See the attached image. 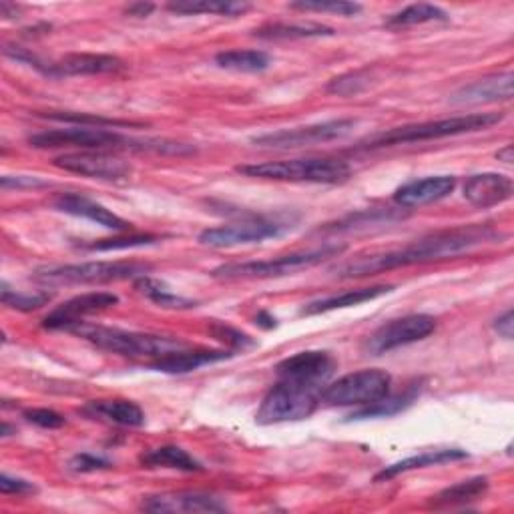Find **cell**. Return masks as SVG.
I'll return each mask as SVG.
<instances>
[{"mask_svg": "<svg viewBox=\"0 0 514 514\" xmlns=\"http://www.w3.org/2000/svg\"><path fill=\"white\" fill-rule=\"evenodd\" d=\"M494 330L506 338V340H512V334H514V316H512V310H506L496 322H494Z\"/></svg>", "mask_w": 514, "mask_h": 514, "instance_id": "cell-43", "label": "cell"}, {"mask_svg": "<svg viewBox=\"0 0 514 514\" xmlns=\"http://www.w3.org/2000/svg\"><path fill=\"white\" fill-rule=\"evenodd\" d=\"M215 63L221 69L235 73H262L272 65V59L268 53L257 49H233L219 53L215 57Z\"/></svg>", "mask_w": 514, "mask_h": 514, "instance_id": "cell-29", "label": "cell"}, {"mask_svg": "<svg viewBox=\"0 0 514 514\" xmlns=\"http://www.w3.org/2000/svg\"><path fill=\"white\" fill-rule=\"evenodd\" d=\"M73 332L111 354H119L125 358H149L151 362L171 352L187 348V342L179 338L141 334V332H129V330L105 328V326L79 324Z\"/></svg>", "mask_w": 514, "mask_h": 514, "instance_id": "cell-5", "label": "cell"}, {"mask_svg": "<svg viewBox=\"0 0 514 514\" xmlns=\"http://www.w3.org/2000/svg\"><path fill=\"white\" fill-rule=\"evenodd\" d=\"M336 368H338V362L332 354L322 350H308L282 360L276 366V372L280 380H292V382L324 388L326 382L336 372Z\"/></svg>", "mask_w": 514, "mask_h": 514, "instance_id": "cell-13", "label": "cell"}, {"mask_svg": "<svg viewBox=\"0 0 514 514\" xmlns=\"http://www.w3.org/2000/svg\"><path fill=\"white\" fill-rule=\"evenodd\" d=\"M512 193V179L500 173H478L464 183V199L480 209L496 207L508 201Z\"/></svg>", "mask_w": 514, "mask_h": 514, "instance_id": "cell-18", "label": "cell"}, {"mask_svg": "<svg viewBox=\"0 0 514 514\" xmlns=\"http://www.w3.org/2000/svg\"><path fill=\"white\" fill-rule=\"evenodd\" d=\"M119 304V296L109 294V292H91L77 296L63 306H59L55 312H51L45 320L43 326L47 330H67L73 332L79 324H83V318L115 308Z\"/></svg>", "mask_w": 514, "mask_h": 514, "instance_id": "cell-14", "label": "cell"}, {"mask_svg": "<svg viewBox=\"0 0 514 514\" xmlns=\"http://www.w3.org/2000/svg\"><path fill=\"white\" fill-rule=\"evenodd\" d=\"M0 492L3 494H17V496H23V494H33L37 492L35 484L25 480V478H17V476H11V474H3L0 476Z\"/></svg>", "mask_w": 514, "mask_h": 514, "instance_id": "cell-41", "label": "cell"}, {"mask_svg": "<svg viewBox=\"0 0 514 514\" xmlns=\"http://www.w3.org/2000/svg\"><path fill=\"white\" fill-rule=\"evenodd\" d=\"M488 478L476 476L462 482H456L444 490H440L436 496H432L430 506L432 508H458L466 506L474 500H480L488 492Z\"/></svg>", "mask_w": 514, "mask_h": 514, "instance_id": "cell-25", "label": "cell"}, {"mask_svg": "<svg viewBox=\"0 0 514 514\" xmlns=\"http://www.w3.org/2000/svg\"><path fill=\"white\" fill-rule=\"evenodd\" d=\"M394 288L392 286H372V288H358V290H348L344 294H336V296H328V298H320L316 302L306 304L300 310V316H320V314H328L334 310H344V308H352V306H362L366 302H372L380 296L390 294Z\"/></svg>", "mask_w": 514, "mask_h": 514, "instance_id": "cell-22", "label": "cell"}, {"mask_svg": "<svg viewBox=\"0 0 514 514\" xmlns=\"http://www.w3.org/2000/svg\"><path fill=\"white\" fill-rule=\"evenodd\" d=\"M356 127L354 119H334L326 123H316L308 127L296 129H282L274 133H266L260 137H253L251 143L262 149H300L330 143L336 139L346 137Z\"/></svg>", "mask_w": 514, "mask_h": 514, "instance_id": "cell-9", "label": "cell"}, {"mask_svg": "<svg viewBox=\"0 0 514 514\" xmlns=\"http://www.w3.org/2000/svg\"><path fill=\"white\" fill-rule=\"evenodd\" d=\"M149 266L135 262H87L45 268L37 272V280L45 284H111L139 280L147 276Z\"/></svg>", "mask_w": 514, "mask_h": 514, "instance_id": "cell-8", "label": "cell"}, {"mask_svg": "<svg viewBox=\"0 0 514 514\" xmlns=\"http://www.w3.org/2000/svg\"><path fill=\"white\" fill-rule=\"evenodd\" d=\"M502 119H504L502 113H470V115H460V117L404 125V127L390 129L386 133H380V135L360 143V149H382V147H392V145L422 143V141H436V139L464 135V133H476V131H484V129L498 125Z\"/></svg>", "mask_w": 514, "mask_h": 514, "instance_id": "cell-2", "label": "cell"}, {"mask_svg": "<svg viewBox=\"0 0 514 514\" xmlns=\"http://www.w3.org/2000/svg\"><path fill=\"white\" fill-rule=\"evenodd\" d=\"M25 418L41 428H47V430H55V428H61L65 426V418L55 412V410H49V408H33V410H27L25 412Z\"/></svg>", "mask_w": 514, "mask_h": 514, "instance_id": "cell-39", "label": "cell"}, {"mask_svg": "<svg viewBox=\"0 0 514 514\" xmlns=\"http://www.w3.org/2000/svg\"><path fill=\"white\" fill-rule=\"evenodd\" d=\"M51 121L67 123V125H79V127H101V129H113V127H137V123L129 121H117V119H107L99 115H87V113H69V111H53L47 115H41Z\"/></svg>", "mask_w": 514, "mask_h": 514, "instance_id": "cell-34", "label": "cell"}, {"mask_svg": "<svg viewBox=\"0 0 514 514\" xmlns=\"http://www.w3.org/2000/svg\"><path fill=\"white\" fill-rule=\"evenodd\" d=\"M496 157H498V161L510 165V163L514 161V159H512V145H504V147L496 153Z\"/></svg>", "mask_w": 514, "mask_h": 514, "instance_id": "cell-47", "label": "cell"}, {"mask_svg": "<svg viewBox=\"0 0 514 514\" xmlns=\"http://www.w3.org/2000/svg\"><path fill=\"white\" fill-rule=\"evenodd\" d=\"M139 462L147 468H173L181 472H201L203 466L199 460H195L187 450L179 446H159L153 450H147L139 456Z\"/></svg>", "mask_w": 514, "mask_h": 514, "instance_id": "cell-27", "label": "cell"}, {"mask_svg": "<svg viewBox=\"0 0 514 514\" xmlns=\"http://www.w3.org/2000/svg\"><path fill=\"white\" fill-rule=\"evenodd\" d=\"M346 247L344 245H324L310 251H296L288 255H278L272 260L260 262H243V264H225L211 272L217 280H272L298 274L302 270H310L320 266L330 257H338Z\"/></svg>", "mask_w": 514, "mask_h": 514, "instance_id": "cell-4", "label": "cell"}, {"mask_svg": "<svg viewBox=\"0 0 514 514\" xmlns=\"http://www.w3.org/2000/svg\"><path fill=\"white\" fill-rule=\"evenodd\" d=\"M468 454L466 450L460 448H440V450H428L410 458H404L396 464H390L386 468H382L374 480L376 482H384V480H392L404 472L410 470H418V468H428V466H438V464H446V462H456V460H464Z\"/></svg>", "mask_w": 514, "mask_h": 514, "instance_id": "cell-23", "label": "cell"}, {"mask_svg": "<svg viewBox=\"0 0 514 514\" xmlns=\"http://www.w3.org/2000/svg\"><path fill=\"white\" fill-rule=\"evenodd\" d=\"M153 11H155V5H151V3H133V5H129V7L125 9V15L135 17V19H145V17H149Z\"/></svg>", "mask_w": 514, "mask_h": 514, "instance_id": "cell-44", "label": "cell"}, {"mask_svg": "<svg viewBox=\"0 0 514 514\" xmlns=\"http://www.w3.org/2000/svg\"><path fill=\"white\" fill-rule=\"evenodd\" d=\"M514 75L510 71L498 73L480 81H474L462 89H458L452 97V105H484V103H500L512 99Z\"/></svg>", "mask_w": 514, "mask_h": 514, "instance_id": "cell-17", "label": "cell"}, {"mask_svg": "<svg viewBox=\"0 0 514 514\" xmlns=\"http://www.w3.org/2000/svg\"><path fill=\"white\" fill-rule=\"evenodd\" d=\"M125 63L113 55L75 53L51 65V77H81V75H107L119 73Z\"/></svg>", "mask_w": 514, "mask_h": 514, "instance_id": "cell-20", "label": "cell"}, {"mask_svg": "<svg viewBox=\"0 0 514 514\" xmlns=\"http://www.w3.org/2000/svg\"><path fill=\"white\" fill-rule=\"evenodd\" d=\"M85 414L93 418L107 420L117 426H129V428H139L145 424V412L141 410L139 404L131 400H99V402H89L83 408Z\"/></svg>", "mask_w": 514, "mask_h": 514, "instance_id": "cell-24", "label": "cell"}, {"mask_svg": "<svg viewBox=\"0 0 514 514\" xmlns=\"http://www.w3.org/2000/svg\"><path fill=\"white\" fill-rule=\"evenodd\" d=\"M392 376L386 370L370 368L346 374L336 382L324 386L320 400L326 406H340V408H366L390 394Z\"/></svg>", "mask_w": 514, "mask_h": 514, "instance_id": "cell-7", "label": "cell"}, {"mask_svg": "<svg viewBox=\"0 0 514 514\" xmlns=\"http://www.w3.org/2000/svg\"><path fill=\"white\" fill-rule=\"evenodd\" d=\"M454 187H456V177L434 175V177H424V179H416L400 185L394 191L392 199L398 207H404V209L424 207L448 197L454 191Z\"/></svg>", "mask_w": 514, "mask_h": 514, "instance_id": "cell-16", "label": "cell"}, {"mask_svg": "<svg viewBox=\"0 0 514 514\" xmlns=\"http://www.w3.org/2000/svg\"><path fill=\"white\" fill-rule=\"evenodd\" d=\"M255 324L260 326V328H264V330H272V328L278 326V320L274 316H270L268 312H260V314H257V318H255Z\"/></svg>", "mask_w": 514, "mask_h": 514, "instance_id": "cell-45", "label": "cell"}, {"mask_svg": "<svg viewBox=\"0 0 514 514\" xmlns=\"http://www.w3.org/2000/svg\"><path fill=\"white\" fill-rule=\"evenodd\" d=\"M418 390H420V388H418L416 384H412L408 390H404V392H400V394H396V396H390V394H388V396L382 398L380 402L356 410V412L350 416V420H368V418H376V416H380V418H384V416H394V414L406 410V408L416 400Z\"/></svg>", "mask_w": 514, "mask_h": 514, "instance_id": "cell-32", "label": "cell"}, {"mask_svg": "<svg viewBox=\"0 0 514 514\" xmlns=\"http://www.w3.org/2000/svg\"><path fill=\"white\" fill-rule=\"evenodd\" d=\"M324 388L280 380L270 392L264 396L260 408L255 412V422L272 426L284 422H298L310 418L320 406V396Z\"/></svg>", "mask_w": 514, "mask_h": 514, "instance_id": "cell-6", "label": "cell"}, {"mask_svg": "<svg viewBox=\"0 0 514 514\" xmlns=\"http://www.w3.org/2000/svg\"><path fill=\"white\" fill-rule=\"evenodd\" d=\"M436 330V320L428 314H410L382 324L368 340L366 352L382 356L386 352L426 340Z\"/></svg>", "mask_w": 514, "mask_h": 514, "instance_id": "cell-10", "label": "cell"}, {"mask_svg": "<svg viewBox=\"0 0 514 514\" xmlns=\"http://www.w3.org/2000/svg\"><path fill=\"white\" fill-rule=\"evenodd\" d=\"M370 83H372V71L360 69V71H352V73L332 79L328 83L326 91L330 95H338V97H354V95H360L362 91H366L370 87Z\"/></svg>", "mask_w": 514, "mask_h": 514, "instance_id": "cell-33", "label": "cell"}, {"mask_svg": "<svg viewBox=\"0 0 514 514\" xmlns=\"http://www.w3.org/2000/svg\"><path fill=\"white\" fill-rule=\"evenodd\" d=\"M55 207L63 213L75 215V217H83L89 219L101 227L113 229V231H127L131 229V223L125 221L123 217H119L117 213H113L111 209H107L105 205L79 195V193H63L61 197L55 199Z\"/></svg>", "mask_w": 514, "mask_h": 514, "instance_id": "cell-19", "label": "cell"}, {"mask_svg": "<svg viewBox=\"0 0 514 514\" xmlns=\"http://www.w3.org/2000/svg\"><path fill=\"white\" fill-rule=\"evenodd\" d=\"M167 9L177 15H221V17H239L251 9L249 3H237V0H179L169 3Z\"/></svg>", "mask_w": 514, "mask_h": 514, "instance_id": "cell-28", "label": "cell"}, {"mask_svg": "<svg viewBox=\"0 0 514 514\" xmlns=\"http://www.w3.org/2000/svg\"><path fill=\"white\" fill-rule=\"evenodd\" d=\"M0 300L7 308L19 310V312H35L41 310L51 302V294L41 292V294H23L11 290L7 284H3V292H0Z\"/></svg>", "mask_w": 514, "mask_h": 514, "instance_id": "cell-37", "label": "cell"}, {"mask_svg": "<svg viewBox=\"0 0 514 514\" xmlns=\"http://www.w3.org/2000/svg\"><path fill=\"white\" fill-rule=\"evenodd\" d=\"M211 334L219 342L231 346L233 350H245V348H251L255 344L247 334H243V332H239V330H235L231 326H223V324H213L211 326Z\"/></svg>", "mask_w": 514, "mask_h": 514, "instance_id": "cell-38", "label": "cell"}, {"mask_svg": "<svg viewBox=\"0 0 514 514\" xmlns=\"http://www.w3.org/2000/svg\"><path fill=\"white\" fill-rule=\"evenodd\" d=\"M135 288L139 290V294H143L147 300H151L153 304H157L161 308H169V310L195 308L193 300H187V298L175 294L165 282H159L155 278L143 276V278L135 280Z\"/></svg>", "mask_w": 514, "mask_h": 514, "instance_id": "cell-31", "label": "cell"}, {"mask_svg": "<svg viewBox=\"0 0 514 514\" xmlns=\"http://www.w3.org/2000/svg\"><path fill=\"white\" fill-rule=\"evenodd\" d=\"M253 35L266 41H300V39H318V37H334V29L316 25V23H272L266 27L255 29Z\"/></svg>", "mask_w": 514, "mask_h": 514, "instance_id": "cell-26", "label": "cell"}, {"mask_svg": "<svg viewBox=\"0 0 514 514\" xmlns=\"http://www.w3.org/2000/svg\"><path fill=\"white\" fill-rule=\"evenodd\" d=\"M496 237L498 233L486 225H470V227L440 231V233L422 237L402 249L356 257V260L334 268L332 274L342 280H354V278H368V276H376L382 272H392V270L408 268L416 264L440 262V260H448V257L466 253L486 241H494Z\"/></svg>", "mask_w": 514, "mask_h": 514, "instance_id": "cell-1", "label": "cell"}, {"mask_svg": "<svg viewBox=\"0 0 514 514\" xmlns=\"http://www.w3.org/2000/svg\"><path fill=\"white\" fill-rule=\"evenodd\" d=\"M237 173L286 183H322L338 185L352 177V167L344 159H290V161H266L253 165H239Z\"/></svg>", "mask_w": 514, "mask_h": 514, "instance_id": "cell-3", "label": "cell"}, {"mask_svg": "<svg viewBox=\"0 0 514 514\" xmlns=\"http://www.w3.org/2000/svg\"><path fill=\"white\" fill-rule=\"evenodd\" d=\"M290 9L304 13H334L338 17H356L362 13L358 3H346V0H300V3H292Z\"/></svg>", "mask_w": 514, "mask_h": 514, "instance_id": "cell-36", "label": "cell"}, {"mask_svg": "<svg viewBox=\"0 0 514 514\" xmlns=\"http://www.w3.org/2000/svg\"><path fill=\"white\" fill-rule=\"evenodd\" d=\"M448 21V13L442 11L436 5H428V3H418V5H410L398 13H394L392 17L386 19V27L400 31V29H408V27H416V25H426V23H446Z\"/></svg>", "mask_w": 514, "mask_h": 514, "instance_id": "cell-30", "label": "cell"}, {"mask_svg": "<svg viewBox=\"0 0 514 514\" xmlns=\"http://www.w3.org/2000/svg\"><path fill=\"white\" fill-rule=\"evenodd\" d=\"M49 185L41 177H29V175H7L3 177V189H27V187H45Z\"/></svg>", "mask_w": 514, "mask_h": 514, "instance_id": "cell-42", "label": "cell"}, {"mask_svg": "<svg viewBox=\"0 0 514 514\" xmlns=\"http://www.w3.org/2000/svg\"><path fill=\"white\" fill-rule=\"evenodd\" d=\"M159 241L157 235L151 233H133V235H119L109 239H97L91 243L81 245L87 251H119V249H133V247H145L155 245Z\"/></svg>", "mask_w": 514, "mask_h": 514, "instance_id": "cell-35", "label": "cell"}, {"mask_svg": "<svg viewBox=\"0 0 514 514\" xmlns=\"http://www.w3.org/2000/svg\"><path fill=\"white\" fill-rule=\"evenodd\" d=\"M231 356L233 354L227 352V350H207V348L189 350V348H183V350H177V352H171L163 358L153 360L149 366L157 372H163V374H187V372L199 370L203 366L223 362Z\"/></svg>", "mask_w": 514, "mask_h": 514, "instance_id": "cell-21", "label": "cell"}, {"mask_svg": "<svg viewBox=\"0 0 514 514\" xmlns=\"http://www.w3.org/2000/svg\"><path fill=\"white\" fill-rule=\"evenodd\" d=\"M19 11H21V7H17V5H11V3H0V15H3L5 19H13V17H17V15H19Z\"/></svg>", "mask_w": 514, "mask_h": 514, "instance_id": "cell-46", "label": "cell"}, {"mask_svg": "<svg viewBox=\"0 0 514 514\" xmlns=\"http://www.w3.org/2000/svg\"><path fill=\"white\" fill-rule=\"evenodd\" d=\"M141 510L155 514H201V512H225L227 504L205 492H163L143 498Z\"/></svg>", "mask_w": 514, "mask_h": 514, "instance_id": "cell-15", "label": "cell"}, {"mask_svg": "<svg viewBox=\"0 0 514 514\" xmlns=\"http://www.w3.org/2000/svg\"><path fill=\"white\" fill-rule=\"evenodd\" d=\"M71 470L75 472H97V470H105V468H111V462L103 456H95L91 452H83V454H77L73 460H71Z\"/></svg>", "mask_w": 514, "mask_h": 514, "instance_id": "cell-40", "label": "cell"}, {"mask_svg": "<svg viewBox=\"0 0 514 514\" xmlns=\"http://www.w3.org/2000/svg\"><path fill=\"white\" fill-rule=\"evenodd\" d=\"M55 165L69 173L107 183H125L133 175V167L129 161L107 151L65 153L55 159Z\"/></svg>", "mask_w": 514, "mask_h": 514, "instance_id": "cell-12", "label": "cell"}, {"mask_svg": "<svg viewBox=\"0 0 514 514\" xmlns=\"http://www.w3.org/2000/svg\"><path fill=\"white\" fill-rule=\"evenodd\" d=\"M284 231H286L284 223H278L266 217H251V219H241L235 223L205 229L199 233V243L213 249H225V247H237L247 243H262L266 239L280 237Z\"/></svg>", "mask_w": 514, "mask_h": 514, "instance_id": "cell-11", "label": "cell"}]
</instances>
